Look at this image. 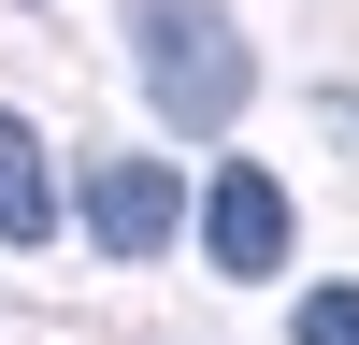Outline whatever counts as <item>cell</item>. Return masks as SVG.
<instances>
[{
	"label": "cell",
	"mask_w": 359,
	"mask_h": 345,
	"mask_svg": "<svg viewBox=\"0 0 359 345\" xmlns=\"http://www.w3.org/2000/svg\"><path fill=\"white\" fill-rule=\"evenodd\" d=\"M130 58H144V86H158L172 130H230V115H245V86H259L245 29H230L216 0H130Z\"/></svg>",
	"instance_id": "obj_1"
},
{
	"label": "cell",
	"mask_w": 359,
	"mask_h": 345,
	"mask_svg": "<svg viewBox=\"0 0 359 345\" xmlns=\"http://www.w3.org/2000/svg\"><path fill=\"white\" fill-rule=\"evenodd\" d=\"M86 230H101L115 259H158L172 230H187V187H172L158 158H101L86 172Z\"/></svg>",
	"instance_id": "obj_2"
},
{
	"label": "cell",
	"mask_w": 359,
	"mask_h": 345,
	"mask_svg": "<svg viewBox=\"0 0 359 345\" xmlns=\"http://www.w3.org/2000/svg\"><path fill=\"white\" fill-rule=\"evenodd\" d=\"M201 245H216V273H273L287 259V187L273 172H216L201 187Z\"/></svg>",
	"instance_id": "obj_3"
},
{
	"label": "cell",
	"mask_w": 359,
	"mask_h": 345,
	"mask_svg": "<svg viewBox=\"0 0 359 345\" xmlns=\"http://www.w3.org/2000/svg\"><path fill=\"white\" fill-rule=\"evenodd\" d=\"M57 230V187H43V144L0 115V245H43Z\"/></svg>",
	"instance_id": "obj_4"
},
{
	"label": "cell",
	"mask_w": 359,
	"mask_h": 345,
	"mask_svg": "<svg viewBox=\"0 0 359 345\" xmlns=\"http://www.w3.org/2000/svg\"><path fill=\"white\" fill-rule=\"evenodd\" d=\"M302 345H359V288H316V302H302Z\"/></svg>",
	"instance_id": "obj_5"
}]
</instances>
